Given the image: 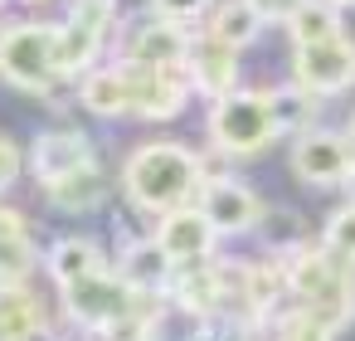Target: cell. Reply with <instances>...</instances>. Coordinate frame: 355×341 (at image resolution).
Returning a JSON list of instances; mask_svg holds the SVG:
<instances>
[{
  "label": "cell",
  "instance_id": "d6a6232c",
  "mask_svg": "<svg viewBox=\"0 0 355 341\" xmlns=\"http://www.w3.org/2000/svg\"><path fill=\"white\" fill-rule=\"evenodd\" d=\"M345 185H350V195H355V166H350V176H345Z\"/></svg>",
  "mask_w": 355,
  "mask_h": 341
},
{
  "label": "cell",
  "instance_id": "44dd1931",
  "mask_svg": "<svg viewBox=\"0 0 355 341\" xmlns=\"http://www.w3.org/2000/svg\"><path fill=\"white\" fill-rule=\"evenodd\" d=\"M268 20L248 6V0H229V6H219V15H214V40H224L229 49H248L253 40H258V30H263Z\"/></svg>",
  "mask_w": 355,
  "mask_h": 341
},
{
  "label": "cell",
  "instance_id": "f1b7e54d",
  "mask_svg": "<svg viewBox=\"0 0 355 341\" xmlns=\"http://www.w3.org/2000/svg\"><path fill=\"white\" fill-rule=\"evenodd\" d=\"M156 20H171V25H190L209 10V0H151Z\"/></svg>",
  "mask_w": 355,
  "mask_h": 341
},
{
  "label": "cell",
  "instance_id": "ac0fdd59",
  "mask_svg": "<svg viewBox=\"0 0 355 341\" xmlns=\"http://www.w3.org/2000/svg\"><path fill=\"white\" fill-rule=\"evenodd\" d=\"M78 103L93 113V117H122L132 113V98H127V83H122V69H88V78H78Z\"/></svg>",
  "mask_w": 355,
  "mask_h": 341
},
{
  "label": "cell",
  "instance_id": "8fae6325",
  "mask_svg": "<svg viewBox=\"0 0 355 341\" xmlns=\"http://www.w3.org/2000/svg\"><path fill=\"white\" fill-rule=\"evenodd\" d=\"M151 239L166 249V258H171V263H200V258L214 249V224L205 219V210L180 205V210L161 215V224H156V234H151Z\"/></svg>",
  "mask_w": 355,
  "mask_h": 341
},
{
  "label": "cell",
  "instance_id": "ba28073f",
  "mask_svg": "<svg viewBox=\"0 0 355 341\" xmlns=\"http://www.w3.org/2000/svg\"><path fill=\"white\" fill-rule=\"evenodd\" d=\"M355 166V147L340 137V132H326V127H311L297 137L292 147V176L302 185H340Z\"/></svg>",
  "mask_w": 355,
  "mask_h": 341
},
{
  "label": "cell",
  "instance_id": "7c38bea8",
  "mask_svg": "<svg viewBox=\"0 0 355 341\" xmlns=\"http://www.w3.org/2000/svg\"><path fill=\"white\" fill-rule=\"evenodd\" d=\"M185 78H190V88H200V93H209V98L234 93V88H239V49H229V44L214 40V35L200 40V44H190Z\"/></svg>",
  "mask_w": 355,
  "mask_h": 341
},
{
  "label": "cell",
  "instance_id": "277c9868",
  "mask_svg": "<svg viewBox=\"0 0 355 341\" xmlns=\"http://www.w3.org/2000/svg\"><path fill=\"white\" fill-rule=\"evenodd\" d=\"M59 292H64L69 317H73L78 326H88V331H117V326L137 312V297H141V292H132V288L122 283V273L107 268V263L93 268V273H83V278H73V283H64Z\"/></svg>",
  "mask_w": 355,
  "mask_h": 341
},
{
  "label": "cell",
  "instance_id": "4dcf8cb0",
  "mask_svg": "<svg viewBox=\"0 0 355 341\" xmlns=\"http://www.w3.org/2000/svg\"><path fill=\"white\" fill-rule=\"evenodd\" d=\"M15 176H20V151H15L6 137H0V190H10Z\"/></svg>",
  "mask_w": 355,
  "mask_h": 341
},
{
  "label": "cell",
  "instance_id": "1f68e13d",
  "mask_svg": "<svg viewBox=\"0 0 355 341\" xmlns=\"http://www.w3.org/2000/svg\"><path fill=\"white\" fill-rule=\"evenodd\" d=\"M345 142L355 147V113H350V127H345Z\"/></svg>",
  "mask_w": 355,
  "mask_h": 341
},
{
  "label": "cell",
  "instance_id": "484cf974",
  "mask_svg": "<svg viewBox=\"0 0 355 341\" xmlns=\"http://www.w3.org/2000/svg\"><path fill=\"white\" fill-rule=\"evenodd\" d=\"M321 249H331V253H336L340 263H350V268H355V200H350L345 210H336V215L326 219Z\"/></svg>",
  "mask_w": 355,
  "mask_h": 341
},
{
  "label": "cell",
  "instance_id": "8992f818",
  "mask_svg": "<svg viewBox=\"0 0 355 341\" xmlns=\"http://www.w3.org/2000/svg\"><path fill=\"white\" fill-rule=\"evenodd\" d=\"M292 74H297V88H306L311 98L345 93L355 83V44L345 40V30L326 35V40H306V44H297Z\"/></svg>",
  "mask_w": 355,
  "mask_h": 341
},
{
  "label": "cell",
  "instance_id": "52a82bcc",
  "mask_svg": "<svg viewBox=\"0 0 355 341\" xmlns=\"http://www.w3.org/2000/svg\"><path fill=\"white\" fill-rule=\"evenodd\" d=\"M122 83H127V98H132V113L141 122H166V117H180L185 98H190V78L185 69H151V64H132L122 59Z\"/></svg>",
  "mask_w": 355,
  "mask_h": 341
},
{
  "label": "cell",
  "instance_id": "2e32d148",
  "mask_svg": "<svg viewBox=\"0 0 355 341\" xmlns=\"http://www.w3.org/2000/svg\"><path fill=\"white\" fill-rule=\"evenodd\" d=\"M205 331H209V312H195L185 302H166V307L146 312L137 326L141 341H205Z\"/></svg>",
  "mask_w": 355,
  "mask_h": 341
},
{
  "label": "cell",
  "instance_id": "e0dca14e",
  "mask_svg": "<svg viewBox=\"0 0 355 341\" xmlns=\"http://www.w3.org/2000/svg\"><path fill=\"white\" fill-rule=\"evenodd\" d=\"M40 322H44L40 297L25 283H0V341H30Z\"/></svg>",
  "mask_w": 355,
  "mask_h": 341
},
{
  "label": "cell",
  "instance_id": "9a60e30c",
  "mask_svg": "<svg viewBox=\"0 0 355 341\" xmlns=\"http://www.w3.org/2000/svg\"><path fill=\"white\" fill-rule=\"evenodd\" d=\"M35 268V234L20 210H0V283H25Z\"/></svg>",
  "mask_w": 355,
  "mask_h": 341
},
{
  "label": "cell",
  "instance_id": "603a6c76",
  "mask_svg": "<svg viewBox=\"0 0 355 341\" xmlns=\"http://www.w3.org/2000/svg\"><path fill=\"white\" fill-rule=\"evenodd\" d=\"M292 40L306 44V40H326V35H340V6H331V0H306V6L287 20Z\"/></svg>",
  "mask_w": 355,
  "mask_h": 341
},
{
  "label": "cell",
  "instance_id": "d4e9b609",
  "mask_svg": "<svg viewBox=\"0 0 355 341\" xmlns=\"http://www.w3.org/2000/svg\"><path fill=\"white\" fill-rule=\"evenodd\" d=\"M268 103H272V117H277V132H292V127H302L306 117H311V108H316V98L306 93V88H272L268 93Z\"/></svg>",
  "mask_w": 355,
  "mask_h": 341
},
{
  "label": "cell",
  "instance_id": "7402d4cb",
  "mask_svg": "<svg viewBox=\"0 0 355 341\" xmlns=\"http://www.w3.org/2000/svg\"><path fill=\"white\" fill-rule=\"evenodd\" d=\"M171 292H175V302H185V307H195V312H214L219 302H224V273H175L171 278Z\"/></svg>",
  "mask_w": 355,
  "mask_h": 341
},
{
  "label": "cell",
  "instance_id": "4316f807",
  "mask_svg": "<svg viewBox=\"0 0 355 341\" xmlns=\"http://www.w3.org/2000/svg\"><path fill=\"white\" fill-rule=\"evenodd\" d=\"M277 341H331V326L302 307V312H287L277 322Z\"/></svg>",
  "mask_w": 355,
  "mask_h": 341
},
{
  "label": "cell",
  "instance_id": "6da1fadb",
  "mask_svg": "<svg viewBox=\"0 0 355 341\" xmlns=\"http://www.w3.org/2000/svg\"><path fill=\"white\" fill-rule=\"evenodd\" d=\"M122 185L132 195V205L151 210V215H171L180 205H190L205 185V166L195 151L175 147V142H146L127 156Z\"/></svg>",
  "mask_w": 355,
  "mask_h": 341
},
{
  "label": "cell",
  "instance_id": "5b68a950",
  "mask_svg": "<svg viewBox=\"0 0 355 341\" xmlns=\"http://www.w3.org/2000/svg\"><path fill=\"white\" fill-rule=\"evenodd\" d=\"M0 78L10 88H25V93H49L64 78L54 30L49 25H15L0 35Z\"/></svg>",
  "mask_w": 355,
  "mask_h": 341
},
{
  "label": "cell",
  "instance_id": "5bb4252c",
  "mask_svg": "<svg viewBox=\"0 0 355 341\" xmlns=\"http://www.w3.org/2000/svg\"><path fill=\"white\" fill-rule=\"evenodd\" d=\"M117 273H122V283H127L132 292H161V288L175 278V263L166 258V249H161L156 239H137V244L122 249Z\"/></svg>",
  "mask_w": 355,
  "mask_h": 341
},
{
  "label": "cell",
  "instance_id": "7a4b0ae2",
  "mask_svg": "<svg viewBox=\"0 0 355 341\" xmlns=\"http://www.w3.org/2000/svg\"><path fill=\"white\" fill-rule=\"evenodd\" d=\"M282 273H287V288L302 297V307L311 317H321L331 331L350 322V312H355V273L331 249H302V253H292L282 263Z\"/></svg>",
  "mask_w": 355,
  "mask_h": 341
},
{
  "label": "cell",
  "instance_id": "9c48e42d",
  "mask_svg": "<svg viewBox=\"0 0 355 341\" xmlns=\"http://www.w3.org/2000/svg\"><path fill=\"white\" fill-rule=\"evenodd\" d=\"M93 166H98L93 142H88L83 132H69V127L40 132L35 147H30V171H35V181H40L44 190H54L59 181H69V176H78V171H93Z\"/></svg>",
  "mask_w": 355,
  "mask_h": 341
},
{
  "label": "cell",
  "instance_id": "3957f363",
  "mask_svg": "<svg viewBox=\"0 0 355 341\" xmlns=\"http://www.w3.org/2000/svg\"><path fill=\"white\" fill-rule=\"evenodd\" d=\"M272 137H277V117H272L268 93L234 88V93L214 98V113H209V142H214V151H224V156H253Z\"/></svg>",
  "mask_w": 355,
  "mask_h": 341
},
{
  "label": "cell",
  "instance_id": "4fadbf2b",
  "mask_svg": "<svg viewBox=\"0 0 355 341\" xmlns=\"http://www.w3.org/2000/svg\"><path fill=\"white\" fill-rule=\"evenodd\" d=\"M132 64H151V69H185L190 59V35L171 20H156L146 30H137V40L127 44Z\"/></svg>",
  "mask_w": 355,
  "mask_h": 341
},
{
  "label": "cell",
  "instance_id": "30bf717a",
  "mask_svg": "<svg viewBox=\"0 0 355 341\" xmlns=\"http://www.w3.org/2000/svg\"><path fill=\"white\" fill-rule=\"evenodd\" d=\"M200 210L214 224V234H243L263 219V200L243 181H229V176H214L200 185Z\"/></svg>",
  "mask_w": 355,
  "mask_h": 341
},
{
  "label": "cell",
  "instance_id": "f546056e",
  "mask_svg": "<svg viewBox=\"0 0 355 341\" xmlns=\"http://www.w3.org/2000/svg\"><path fill=\"white\" fill-rule=\"evenodd\" d=\"M248 6H253L263 20H277V25H282V20H292V15L306 6V0H248Z\"/></svg>",
  "mask_w": 355,
  "mask_h": 341
},
{
  "label": "cell",
  "instance_id": "ffe728a7",
  "mask_svg": "<svg viewBox=\"0 0 355 341\" xmlns=\"http://www.w3.org/2000/svg\"><path fill=\"white\" fill-rule=\"evenodd\" d=\"M93 268H103V253H98V244L83 239V234H69V239H59V244L49 249V278H54L59 288L73 283V278H83V273H93Z\"/></svg>",
  "mask_w": 355,
  "mask_h": 341
},
{
  "label": "cell",
  "instance_id": "cb8c5ba5",
  "mask_svg": "<svg viewBox=\"0 0 355 341\" xmlns=\"http://www.w3.org/2000/svg\"><path fill=\"white\" fill-rule=\"evenodd\" d=\"M49 200H54L59 210H69V215H83V210H93V205L103 200V171L93 166V171H78V176L59 181V185L49 190Z\"/></svg>",
  "mask_w": 355,
  "mask_h": 341
},
{
  "label": "cell",
  "instance_id": "83f0119b",
  "mask_svg": "<svg viewBox=\"0 0 355 341\" xmlns=\"http://www.w3.org/2000/svg\"><path fill=\"white\" fill-rule=\"evenodd\" d=\"M112 15H117V0H73V10H69V20H78L93 35H107Z\"/></svg>",
  "mask_w": 355,
  "mask_h": 341
},
{
  "label": "cell",
  "instance_id": "d6986e66",
  "mask_svg": "<svg viewBox=\"0 0 355 341\" xmlns=\"http://www.w3.org/2000/svg\"><path fill=\"white\" fill-rule=\"evenodd\" d=\"M54 49H59L64 78H73V74H88V69H93V59H98V49H103V35L83 30L78 20H64V25H54Z\"/></svg>",
  "mask_w": 355,
  "mask_h": 341
}]
</instances>
